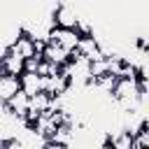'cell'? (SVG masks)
Wrapping results in <instances>:
<instances>
[{
	"mask_svg": "<svg viewBox=\"0 0 149 149\" xmlns=\"http://www.w3.org/2000/svg\"><path fill=\"white\" fill-rule=\"evenodd\" d=\"M19 84H21V91L33 95L37 91H42V74L37 72H21L19 74Z\"/></svg>",
	"mask_w": 149,
	"mask_h": 149,
	"instance_id": "3957f363",
	"label": "cell"
},
{
	"mask_svg": "<svg viewBox=\"0 0 149 149\" xmlns=\"http://www.w3.org/2000/svg\"><path fill=\"white\" fill-rule=\"evenodd\" d=\"M0 72H2V56H0Z\"/></svg>",
	"mask_w": 149,
	"mask_h": 149,
	"instance_id": "52a82bcc",
	"label": "cell"
},
{
	"mask_svg": "<svg viewBox=\"0 0 149 149\" xmlns=\"http://www.w3.org/2000/svg\"><path fill=\"white\" fill-rule=\"evenodd\" d=\"M7 109L14 114V116H23L26 109H28V93H23L21 88L7 100Z\"/></svg>",
	"mask_w": 149,
	"mask_h": 149,
	"instance_id": "5b68a950",
	"label": "cell"
},
{
	"mask_svg": "<svg viewBox=\"0 0 149 149\" xmlns=\"http://www.w3.org/2000/svg\"><path fill=\"white\" fill-rule=\"evenodd\" d=\"M19 88H21L19 77L7 74V72H0V100H9Z\"/></svg>",
	"mask_w": 149,
	"mask_h": 149,
	"instance_id": "277c9868",
	"label": "cell"
},
{
	"mask_svg": "<svg viewBox=\"0 0 149 149\" xmlns=\"http://www.w3.org/2000/svg\"><path fill=\"white\" fill-rule=\"evenodd\" d=\"M42 58H47V61H51V63H65L68 58H70V51L68 49H63L61 44H47L44 47V51H42Z\"/></svg>",
	"mask_w": 149,
	"mask_h": 149,
	"instance_id": "8992f818",
	"label": "cell"
},
{
	"mask_svg": "<svg viewBox=\"0 0 149 149\" xmlns=\"http://www.w3.org/2000/svg\"><path fill=\"white\" fill-rule=\"evenodd\" d=\"M77 19H79V12L68 0H61L54 7V12H51V23L58 26V28H74L77 26Z\"/></svg>",
	"mask_w": 149,
	"mask_h": 149,
	"instance_id": "6da1fadb",
	"label": "cell"
},
{
	"mask_svg": "<svg viewBox=\"0 0 149 149\" xmlns=\"http://www.w3.org/2000/svg\"><path fill=\"white\" fill-rule=\"evenodd\" d=\"M2 72L19 77V74L23 72V58H21L16 51H9V49H5V54H2Z\"/></svg>",
	"mask_w": 149,
	"mask_h": 149,
	"instance_id": "7a4b0ae2",
	"label": "cell"
}]
</instances>
